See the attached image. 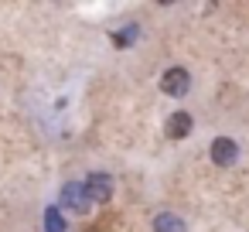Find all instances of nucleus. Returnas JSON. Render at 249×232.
Returning <instances> with one entry per match:
<instances>
[{"mask_svg":"<svg viewBox=\"0 0 249 232\" xmlns=\"http://www.w3.org/2000/svg\"><path fill=\"white\" fill-rule=\"evenodd\" d=\"M160 89H164L171 99H181V96H188V89H191V72H188V69H181V65L167 69V72L160 75Z\"/></svg>","mask_w":249,"mask_h":232,"instance_id":"obj_2","label":"nucleus"},{"mask_svg":"<svg viewBox=\"0 0 249 232\" xmlns=\"http://www.w3.org/2000/svg\"><path fill=\"white\" fill-rule=\"evenodd\" d=\"M69 229V222L62 218V212L52 205V208H45V232H65Z\"/></svg>","mask_w":249,"mask_h":232,"instance_id":"obj_8","label":"nucleus"},{"mask_svg":"<svg viewBox=\"0 0 249 232\" xmlns=\"http://www.w3.org/2000/svg\"><path fill=\"white\" fill-rule=\"evenodd\" d=\"M137 38H140V24H126L123 31H113V45L116 48H130Z\"/></svg>","mask_w":249,"mask_h":232,"instance_id":"obj_7","label":"nucleus"},{"mask_svg":"<svg viewBox=\"0 0 249 232\" xmlns=\"http://www.w3.org/2000/svg\"><path fill=\"white\" fill-rule=\"evenodd\" d=\"M89 195H86V188H82V181H69V184H62V191H58V212H69V215H86L89 212Z\"/></svg>","mask_w":249,"mask_h":232,"instance_id":"obj_1","label":"nucleus"},{"mask_svg":"<svg viewBox=\"0 0 249 232\" xmlns=\"http://www.w3.org/2000/svg\"><path fill=\"white\" fill-rule=\"evenodd\" d=\"M82 188H86L89 201H99V205H106V201L113 198V178H109L106 171H92V174L82 181Z\"/></svg>","mask_w":249,"mask_h":232,"instance_id":"obj_3","label":"nucleus"},{"mask_svg":"<svg viewBox=\"0 0 249 232\" xmlns=\"http://www.w3.org/2000/svg\"><path fill=\"white\" fill-rule=\"evenodd\" d=\"M208 154H212V161H215L218 167H232V164L239 161V143L229 140V137H215Z\"/></svg>","mask_w":249,"mask_h":232,"instance_id":"obj_4","label":"nucleus"},{"mask_svg":"<svg viewBox=\"0 0 249 232\" xmlns=\"http://www.w3.org/2000/svg\"><path fill=\"white\" fill-rule=\"evenodd\" d=\"M154 232H188V225H184L181 215L160 212V215H154Z\"/></svg>","mask_w":249,"mask_h":232,"instance_id":"obj_6","label":"nucleus"},{"mask_svg":"<svg viewBox=\"0 0 249 232\" xmlns=\"http://www.w3.org/2000/svg\"><path fill=\"white\" fill-rule=\"evenodd\" d=\"M191 126H195V123H191V116H188L184 109H178V113H171V116H167V126H164V130H167V137H171V140H184V137L191 133Z\"/></svg>","mask_w":249,"mask_h":232,"instance_id":"obj_5","label":"nucleus"}]
</instances>
